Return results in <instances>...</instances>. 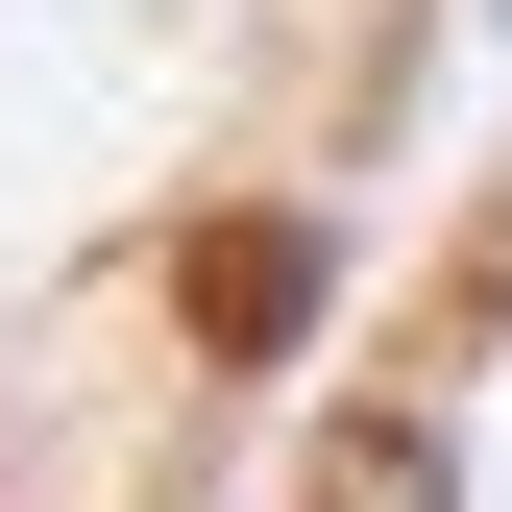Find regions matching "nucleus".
<instances>
[{
	"mask_svg": "<svg viewBox=\"0 0 512 512\" xmlns=\"http://www.w3.org/2000/svg\"><path fill=\"white\" fill-rule=\"evenodd\" d=\"M391 74L415 0H0V512H196Z\"/></svg>",
	"mask_w": 512,
	"mask_h": 512,
	"instance_id": "1",
	"label": "nucleus"
},
{
	"mask_svg": "<svg viewBox=\"0 0 512 512\" xmlns=\"http://www.w3.org/2000/svg\"><path fill=\"white\" fill-rule=\"evenodd\" d=\"M293 512H512V196L415 269V317L342 366Z\"/></svg>",
	"mask_w": 512,
	"mask_h": 512,
	"instance_id": "2",
	"label": "nucleus"
}]
</instances>
